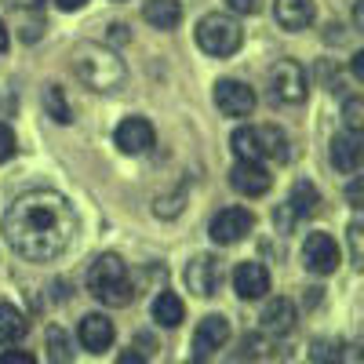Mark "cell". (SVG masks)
Segmentation results:
<instances>
[{
  "label": "cell",
  "mask_w": 364,
  "mask_h": 364,
  "mask_svg": "<svg viewBox=\"0 0 364 364\" xmlns=\"http://www.w3.org/2000/svg\"><path fill=\"white\" fill-rule=\"evenodd\" d=\"M306 70H302L295 58H281L277 66H269V95L273 102H284V106H299L306 99Z\"/></svg>",
  "instance_id": "obj_5"
},
{
  "label": "cell",
  "mask_w": 364,
  "mask_h": 364,
  "mask_svg": "<svg viewBox=\"0 0 364 364\" xmlns=\"http://www.w3.org/2000/svg\"><path fill=\"white\" fill-rule=\"evenodd\" d=\"M154 321L161 328H178L182 321H186V302H182L175 291H161L154 299Z\"/></svg>",
  "instance_id": "obj_21"
},
{
  "label": "cell",
  "mask_w": 364,
  "mask_h": 364,
  "mask_svg": "<svg viewBox=\"0 0 364 364\" xmlns=\"http://www.w3.org/2000/svg\"><path fill=\"white\" fill-rule=\"evenodd\" d=\"M310 357H314V364H343L346 346H343V339H317L310 346Z\"/></svg>",
  "instance_id": "obj_26"
},
{
  "label": "cell",
  "mask_w": 364,
  "mask_h": 364,
  "mask_svg": "<svg viewBox=\"0 0 364 364\" xmlns=\"http://www.w3.org/2000/svg\"><path fill=\"white\" fill-rule=\"evenodd\" d=\"M77 233L73 204L55 190H29L11 200L4 211V237L15 255L29 262H51L58 259Z\"/></svg>",
  "instance_id": "obj_1"
},
{
  "label": "cell",
  "mask_w": 364,
  "mask_h": 364,
  "mask_svg": "<svg viewBox=\"0 0 364 364\" xmlns=\"http://www.w3.org/2000/svg\"><path fill=\"white\" fill-rule=\"evenodd\" d=\"M113 142H117L120 154H128V157H142V154H149V149H154L157 132H154V124H149L146 117H128V120H120V124H117Z\"/></svg>",
  "instance_id": "obj_10"
},
{
  "label": "cell",
  "mask_w": 364,
  "mask_h": 364,
  "mask_svg": "<svg viewBox=\"0 0 364 364\" xmlns=\"http://www.w3.org/2000/svg\"><path fill=\"white\" fill-rule=\"evenodd\" d=\"M8 44H11V37H8V26L0 22V51H8Z\"/></svg>",
  "instance_id": "obj_37"
},
{
  "label": "cell",
  "mask_w": 364,
  "mask_h": 364,
  "mask_svg": "<svg viewBox=\"0 0 364 364\" xmlns=\"http://www.w3.org/2000/svg\"><path fill=\"white\" fill-rule=\"evenodd\" d=\"M230 146H233V154L237 161H262V149H259V139H255V128H237L230 135Z\"/></svg>",
  "instance_id": "obj_24"
},
{
  "label": "cell",
  "mask_w": 364,
  "mask_h": 364,
  "mask_svg": "<svg viewBox=\"0 0 364 364\" xmlns=\"http://www.w3.org/2000/svg\"><path fill=\"white\" fill-rule=\"evenodd\" d=\"M44 343H48V360L51 364H70L73 360V339L66 336L63 328H48Z\"/></svg>",
  "instance_id": "obj_25"
},
{
  "label": "cell",
  "mask_w": 364,
  "mask_h": 364,
  "mask_svg": "<svg viewBox=\"0 0 364 364\" xmlns=\"http://www.w3.org/2000/svg\"><path fill=\"white\" fill-rule=\"evenodd\" d=\"M44 29H48V26H44V18H41V15H33L29 8L22 11V29H18V37H22V41H29V44H33V41L44 33Z\"/></svg>",
  "instance_id": "obj_28"
},
{
  "label": "cell",
  "mask_w": 364,
  "mask_h": 364,
  "mask_svg": "<svg viewBox=\"0 0 364 364\" xmlns=\"http://www.w3.org/2000/svg\"><path fill=\"white\" fill-rule=\"evenodd\" d=\"M230 186L240 197H262L273 186V175L262 168V161H237L230 168Z\"/></svg>",
  "instance_id": "obj_13"
},
{
  "label": "cell",
  "mask_w": 364,
  "mask_h": 364,
  "mask_svg": "<svg viewBox=\"0 0 364 364\" xmlns=\"http://www.w3.org/2000/svg\"><path fill=\"white\" fill-rule=\"evenodd\" d=\"M226 4H230L237 15H255V11H259V0H226Z\"/></svg>",
  "instance_id": "obj_33"
},
{
  "label": "cell",
  "mask_w": 364,
  "mask_h": 364,
  "mask_svg": "<svg viewBox=\"0 0 364 364\" xmlns=\"http://www.w3.org/2000/svg\"><path fill=\"white\" fill-rule=\"evenodd\" d=\"M343 252L336 245V237L328 233H306V240H302V266H306L310 273H317V277H328V273H336Z\"/></svg>",
  "instance_id": "obj_8"
},
{
  "label": "cell",
  "mask_w": 364,
  "mask_h": 364,
  "mask_svg": "<svg viewBox=\"0 0 364 364\" xmlns=\"http://www.w3.org/2000/svg\"><path fill=\"white\" fill-rule=\"evenodd\" d=\"M353 77H357V80H364V51H357V55H353Z\"/></svg>",
  "instance_id": "obj_36"
},
{
  "label": "cell",
  "mask_w": 364,
  "mask_h": 364,
  "mask_svg": "<svg viewBox=\"0 0 364 364\" xmlns=\"http://www.w3.org/2000/svg\"><path fill=\"white\" fill-rule=\"evenodd\" d=\"M343 124H346V132H353V135H360V128H364V99H346V106H343Z\"/></svg>",
  "instance_id": "obj_27"
},
{
  "label": "cell",
  "mask_w": 364,
  "mask_h": 364,
  "mask_svg": "<svg viewBox=\"0 0 364 364\" xmlns=\"http://www.w3.org/2000/svg\"><path fill=\"white\" fill-rule=\"evenodd\" d=\"M87 291L95 295L102 306H128L135 299V284H132V273L124 266V259L106 252L91 262L87 269Z\"/></svg>",
  "instance_id": "obj_3"
},
{
  "label": "cell",
  "mask_w": 364,
  "mask_h": 364,
  "mask_svg": "<svg viewBox=\"0 0 364 364\" xmlns=\"http://www.w3.org/2000/svg\"><path fill=\"white\" fill-rule=\"evenodd\" d=\"M219 284H223V262L215 259V255H193L190 262H186V288L193 291V295H200V299H211L219 291Z\"/></svg>",
  "instance_id": "obj_12"
},
{
  "label": "cell",
  "mask_w": 364,
  "mask_h": 364,
  "mask_svg": "<svg viewBox=\"0 0 364 364\" xmlns=\"http://www.w3.org/2000/svg\"><path fill=\"white\" fill-rule=\"evenodd\" d=\"M44 109H48V117L55 120V124H70V120H73V106L66 102V91L58 84L44 87Z\"/></svg>",
  "instance_id": "obj_23"
},
{
  "label": "cell",
  "mask_w": 364,
  "mask_h": 364,
  "mask_svg": "<svg viewBox=\"0 0 364 364\" xmlns=\"http://www.w3.org/2000/svg\"><path fill=\"white\" fill-rule=\"evenodd\" d=\"M295 324V302L277 295V299H269L266 302V310L259 317V328H262V336H284V331H291Z\"/></svg>",
  "instance_id": "obj_18"
},
{
  "label": "cell",
  "mask_w": 364,
  "mask_h": 364,
  "mask_svg": "<svg viewBox=\"0 0 364 364\" xmlns=\"http://www.w3.org/2000/svg\"><path fill=\"white\" fill-rule=\"evenodd\" d=\"M26 331H29L26 317L11 306V302H0V343L11 346V343H18L26 336Z\"/></svg>",
  "instance_id": "obj_22"
},
{
  "label": "cell",
  "mask_w": 364,
  "mask_h": 364,
  "mask_svg": "<svg viewBox=\"0 0 364 364\" xmlns=\"http://www.w3.org/2000/svg\"><path fill=\"white\" fill-rule=\"evenodd\" d=\"M84 4H87V0H55V8H58V11H80Z\"/></svg>",
  "instance_id": "obj_35"
},
{
  "label": "cell",
  "mask_w": 364,
  "mask_h": 364,
  "mask_svg": "<svg viewBox=\"0 0 364 364\" xmlns=\"http://www.w3.org/2000/svg\"><path fill=\"white\" fill-rule=\"evenodd\" d=\"M77 339H80V346H84L87 353H106V350L113 346V339H117V328H113V321L102 317V314H87V317H80Z\"/></svg>",
  "instance_id": "obj_14"
},
{
  "label": "cell",
  "mask_w": 364,
  "mask_h": 364,
  "mask_svg": "<svg viewBox=\"0 0 364 364\" xmlns=\"http://www.w3.org/2000/svg\"><path fill=\"white\" fill-rule=\"evenodd\" d=\"M233 291L245 299V302L262 299V295L269 291V269H266L262 262H255V259L240 262V266L233 269Z\"/></svg>",
  "instance_id": "obj_15"
},
{
  "label": "cell",
  "mask_w": 364,
  "mask_h": 364,
  "mask_svg": "<svg viewBox=\"0 0 364 364\" xmlns=\"http://www.w3.org/2000/svg\"><path fill=\"white\" fill-rule=\"evenodd\" d=\"M197 44L204 55H215V58H226L233 55L240 44H245V29L233 15H223V11H211L197 22Z\"/></svg>",
  "instance_id": "obj_4"
},
{
  "label": "cell",
  "mask_w": 364,
  "mask_h": 364,
  "mask_svg": "<svg viewBox=\"0 0 364 364\" xmlns=\"http://www.w3.org/2000/svg\"><path fill=\"white\" fill-rule=\"evenodd\" d=\"M252 226H255V215L248 208H223L215 219H211V226H208V233H211V240L215 245H223V248H230V245H237V240H245L248 233H252Z\"/></svg>",
  "instance_id": "obj_9"
},
{
  "label": "cell",
  "mask_w": 364,
  "mask_h": 364,
  "mask_svg": "<svg viewBox=\"0 0 364 364\" xmlns=\"http://www.w3.org/2000/svg\"><path fill=\"white\" fill-rule=\"evenodd\" d=\"M360 233H364V226H360V219H353V223H350V259H353V266H364V245H360Z\"/></svg>",
  "instance_id": "obj_29"
},
{
  "label": "cell",
  "mask_w": 364,
  "mask_h": 364,
  "mask_svg": "<svg viewBox=\"0 0 364 364\" xmlns=\"http://www.w3.org/2000/svg\"><path fill=\"white\" fill-rule=\"evenodd\" d=\"M117 364H146V357L139 350H124V353L117 357Z\"/></svg>",
  "instance_id": "obj_34"
},
{
  "label": "cell",
  "mask_w": 364,
  "mask_h": 364,
  "mask_svg": "<svg viewBox=\"0 0 364 364\" xmlns=\"http://www.w3.org/2000/svg\"><path fill=\"white\" fill-rule=\"evenodd\" d=\"M255 139H259L262 157H269V161H281V164L291 157V149H288V135H284L277 124H259V128H255Z\"/></svg>",
  "instance_id": "obj_20"
},
{
  "label": "cell",
  "mask_w": 364,
  "mask_h": 364,
  "mask_svg": "<svg viewBox=\"0 0 364 364\" xmlns=\"http://www.w3.org/2000/svg\"><path fill=\"white\" fill-rule=\"evenodd\" d=\"M15 146H18V142H15V132L4 124V120H0V164L15 157Z\"/></svg>",
  "instance_id": "obj_30"
},
{
  "label": "cell",
  "mask_w": 364,
  "mask_h": 364,
  "mask_svg": "<svg viewBox=\"0 0 364 364\" xmlns=\"http://www.w3.org/2000/svg\"><path fill=\"white\" fill-rule=\"evenodd\" d=\"M142 18L154 29H175L182 22V8H178V0H146Z\"/></svg>",
  "instance_id": "obj_19"
},
{
  "label": "cell",
  "mask_w": 364,
  "mask_h": 364,
  "mask_svg": "<svg viewBox=\"0 0 364 364\" xmlns=\"http://www.w3.org/2000/svg\"><path fill=\"white\" fill-rule=\"evenodd\" d=\"M317 204H321V193H317L314 182H295L291 197H288L277 211H273V223H277L281 230H291V226L302 223V219H314V215H317Z\"/></svg>",
  "instance_id": "obj_6"
},
{
  "label": "cell",
  "mask_w": 364,
  "mask_h": 364,
  "mask_svg": "<svg viewBox=\"0 0 364 364\" xmlns=\"http://www.w3.org/2000/svg\"><path fill=\"white\" fill-rule=\"evenodd\" d=\"M11 4H15V0H11ZM18 4L22 8H33V4H41V0H18Z\"/></svg>",
  "instance_id": "obj_38"
},
{
  "label": "cell",
  "mask_w": 364,
  "mask_h": 364,
  "mask_svg": "<svg viewBox=\"0 0 364 364\" xmlns=\"http://www.w3.org/2000/svg\"><path fill=\"white\" fill-rule=\"evenodd\" d=\"M0 364H37V357L29 350H4L0 353Z\"/></svg>",
  "instance_id": "obj_32"
},
{
  "label": "cell",
  "mask_w": 364,
  "mask_h": 364,
  "mask_svg": "<svg viewBox=\"0 0 364 364\" xmlns=\"http://www.w3.org/2000/svg\"><path fill=\"white\" fill-rule=\"evenodd\" d=\"M226 343H230V321L223 314H208L197 324V331H193V346H190L193 350V364H208Z\"/></svg>",
  "instance_id": "obj_7"
},
{
  "label": "cell",
  "mask_w": 364,
  "mask_h": 364,
  "mask_svg": "<svg viewBox=\"0 0 364 364\" xmlns=\"http://www.w3.org/2000/svg\"><path fill=\"white\" fill-rule=\"evenodd\" d=\"M273 15H277V22H281L284 29L299 33V29L314 26V18H317V0H273Z\"/></svg>",
  "instance_id": "obj_16"
},
{
  "label": "cell",
  "mask_w": 364,
  "mask_h": 364,
  "mask_svg": "<svg viewBox=\"0 0 364 364\" xmlns=\"http://www.w3.org/2000/svg\"><path fill=\"white\" fill-rule=\"evenodd\" d=\"M73 73L91 87V91H117L120 84H124V77H128V70H124V63L109 51V48H102V44H77V51H73Z\"/></svg>",
  "instance_id": "obj_2"
},
{
  "label": "cell",
  "mask_w": 364,
  "mask_h": 364,
  "mask_svg": "<svg viewBox=\"0 0 364 364\" xmlns=\"http://www.w3.org/2000/svg\"><path fill=\"white\" fill-rule=\"evenodd\" d=\"M182 193H175V197H157V204H154V211H157V215H164V219H171V215H178V211H182Z\"/></svg>",
  "instance_id": "obj_31"
},
{
  "label": "cell",
  "mask_w": 364,
  "mask_h": 364,
  "mask_svg": "<svg viewBox=\"0 0 364 364\" xmlns=\"http://www.w3.org/2000/svg\"><path fill=\"white\" fill-rule=\"evenodd\" d=\"M215 106H219L223 117H233V120L252 117V109H255V91H252L245 80L226 77V80L215 84Z\"/></svg>",
  "instance_id": "obj_11"
},
{
  "label": "cell",
  "mask_w": 364,
  "mask_h": 364,
  "mask_svg": "<svg viewBox=\"0 0 364 364\" xmlns=\"http://www.w3.org/2000/svg\"><path fill=\"white\" fill-rule=\"evenodd\" d=\"M360 157H364V142L353 132H343L331 139V164H336L343 175H357L360 171Z\"/></svg>",
  "instance_id": "obj_17"
}]
</instances>
